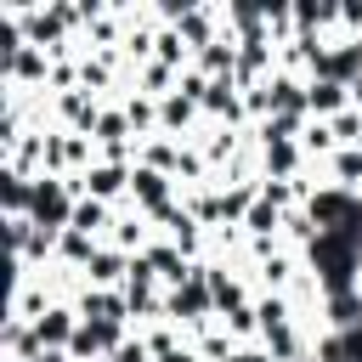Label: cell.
<instances>
[{
  "label": "cell",
  "instance_id": "obj_1",
  "mask_svg": "<svg viewBox=\"0 0 362 362\" xmlns=\"http://www.w3.org/2000/svg\"><path fill=\"white\" fill-rule=\"evenodd\" d=\"M28 209H34V226H45V232H51V221H62V215H68V198H62V187H57V181H40Z\"/></svg>",
  "mask_w": 362,
  "mask_h": 362
},
{
  "label": "cell",
  "instance_id": "obj_2",
  "mask_svg": "<svg viewBox=\"0 0 362 362\" xmlns=\"http://www.w3.org/2000/svg\"><path fill=\"white\" fill-rule=\"evenodd\" d=\"M34 334H40V345H62V339H74L79 328L68 322V311H40V317H34Z\"/></svg>",
  "mask_w": 362,
  "mask_h": 362
},
{
  "label": "cell",
  "instance_id": "obj_3",
  "mask_svg": "<svg viewBox=\"0 0 362 362\" xmlns=\"http://www.w3.org/2000/svg\"><path fill=\"white\" fill-rule=\"evenodd\" d=\"M96 226H102V198H90V204H79V209H74V232H85V238H90Z\"/></svg>",
  "mask_w": 362,
  "mask_h": 362
},
{
  "label": "cell",
  "instance_id": "obj_4",
  "mask_svg": "<svg viewBox=\"0 0 362 362\" xmlns=\"http://www.w3.org/2000/svg\"><path fill=\"white\" fill-rule=\"evenodd\" d=\"M90 277H96V283H113V277H119V255H96V260H90Z\"/></svg>",
  "mask_w": 362,
  "mask_h": 362
},
{
  "label": "cell",
  "instance_id": "obj_5",
  "mask_svg": "<svg viewBox=\"0 0 362 362\" xmlns=\"http://www.w3.org/2000/svg\"><path fill=\"white\" fill-rule=\"evenodd\" d=\"M90 192H96V198L119 192V170H96V175H90Z\"/></svg>",
  "mask_w": 362,
  "mask_h": 362
}]
</instances>
